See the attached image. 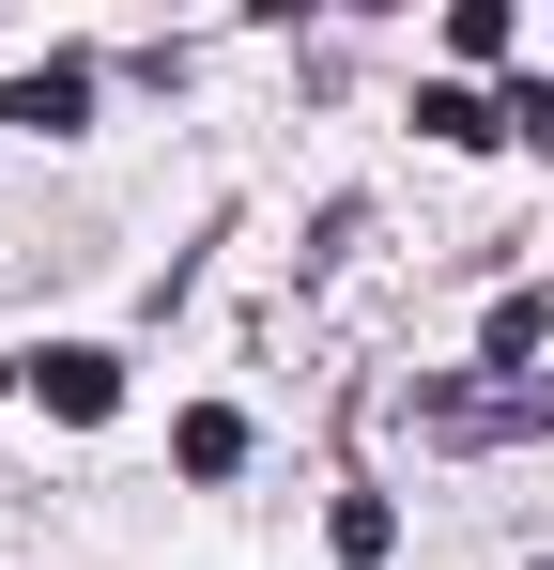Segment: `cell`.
Returning a JSON list of instances; mask_svg holds the SVG:
<instances>
[{"instance_id":"5","label":"cell","mask_w":554,"mask_h":570,"mask_svg":"<svg viewBox=\"0 0 554 570\" xmlns=\"http://www.w3.org/2000/svg\"><path fill=\"white\" fill-rule=\"evenodd\" d=\"M416 124H432L447 155H477V139H508V108H477V94H416Z\"/></svg>"},{"instance_id":"7","label":"cell","mask_w":554,"mask_h":570,"mask_svg":"<svg viewBox=\"0 0 554 570\" xmlns=\"http://www.w3.org/2000/svg\"><path fill=\"white\" fill-rule=\"evenodd\" d=\"M508 139H554V78H524V94H508Z\"/></svg>"},{"instance_id":"4","label":"cell","mask_w":554,"mask_h":570,"mask_svg":"<svg viewBox=\"0 0 554 570\" xmlns=\"http://www.w3.org/2000/svg\"><path fill=\"white\" fill-rule=\"evenodd\" d=\"M170 448H185V478H231V463H247V416H216V401H200Z\"/></svg>"},{"instance_id":"3","label":"cell","mask_w":554,"mask_h":570,"mask_svg":"<svg viewBox=\"0 0 554 570\" xmlns=\"http://www.w3.org/2000/svg\"><path fill=\"white\" fill-rule=\"evenodd\" d=\"M540 340H554V293H493V324H477V355H493V371H524Z\"/></svg>"},{"instance_id":"2","label":"cell","mask_w":554,"mask_h":570,"mask_svg":"<svg viewBox=\"0 0 554 570\" xmlns=\"http://www.w3.org/2000/svg\"><path fill=\"white\" fill-rule=\"evenodd\" d=\"M78 108H92V62H31V78L0 94V124H31V139H62Z\"/></svg>"},{"instance_id":"6","label":"cell","mask_w":554,"mask_h":570,"mask_svg":"<svg viewBox=\"0 0 554 570\" xmlns=\"http://www.w3.org/2000/svg\"><path fill=\"white\" fill-rule=\"evenodd\" d=\"M324 540H339V556L369 570V556H385V540H400V509H385V493H339V524H324Z\"/></svg>"},{"instance_id":"1","label":"cell","mask_w":554,"mask_h":570,"mask_svg":"<svg viewBox=\"0 0 554 570\" xmlns=\"http://www.w3.org/2000/svg\"><path fill=\"white\" fill-rule=\"evenodd\" d=\"M31 401H47V416H108V401H123V355L62 340V355H31Z\"/></svg>"}]
</instances>
